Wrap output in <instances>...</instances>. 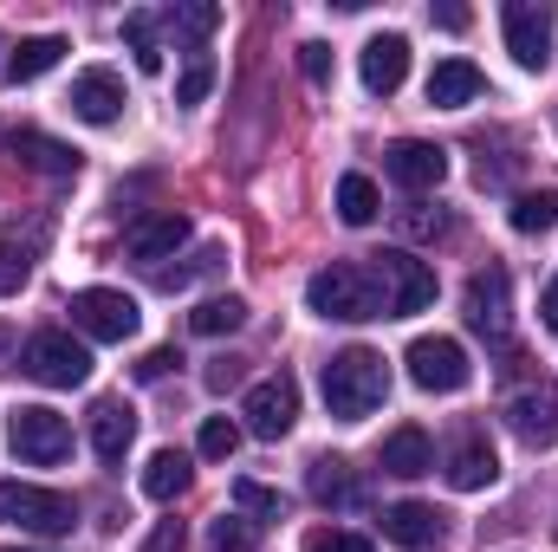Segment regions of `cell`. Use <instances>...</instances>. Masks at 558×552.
Here are the masks:
<instances>
[{"label":"cell","instance_id":"obj_1","mask_svg":"<svg viewBox=\"0 0 558 552\" xmlns=\"http://www.w3.org/2000/svg\"><path fill=\"white\" fill-rule=\"evenodd\" d=\"M384 397H390V371H384V358L371 345H351V351H338L325 364V410L338 422H364Z\"/></svg>","mask_w":558,"mask_h":552},{"label":"cell","instance_id":"obj_2","mask_svg":"<svg viewBox=\"0 0 558 552\" xmlns=\"http://www.w3.org/2000/svg\"><path fill=\"white\" fill-rule=\"evenodd\" d=\"M305 305H312L318 319H344V325L384 319V292H377L371 267H357V261H331V267H318L312 286H305Z\"/></svg>","mask_w":558,"mask_h":552},{"label":"cell","instance_id":"obj_3","mask_svg":"<svg viewBox=\"0 0 558 552\" xmlns=\"http://www.w3.org/2000/svg\"><path fill=\"white\" fill-rule=\"evenodd\" d=\"M371 279H377V292H384V319H410L422 305H435V267L416 261L410 248L371 254Z\"/></svg>","mask_w":558,"mask_h":552},{"label":"cell","instance_id":"obj_4","mask_svg":"<svg viewBox=\"0 0 558 552\" xmlns=\"http://www.w3.org/2000/svg\"><path fill=\"white\" fill-rule=\"evenodd\" d=\"M0 520L20 527V533L59 540V533H72L78 507H72L59 488H39V481H0Z\"/></svg>","mask_w":558,"mask_h":552},{"label":"cell","instance_id":"obj_5","mask_svg":"<svg viewBox=\"0 0 558 552\" xmlns=\"http://www.w3.org/2000/svg\"><path fill=\"white\" fill-rule=\"evenodd\" d=\"M20 371L46 391H78L92 377V351L72 338V332H33L26 351H20Z\"/></svg>","mask_w":558,"mask_h":552},{"label":"cell","instance_id":"obj_6","mask_svg":"<svg viewBox=\"0 0 558 552\" xmlns=\"http://www.w3.org/2000/svg\"><path fill=\"white\" fill-rule=\"evenodd\" d=\"M7 442H13L20 461L52 468V461L72 455V422H65L59 410H46V404H20V410L7 416Z\"/></svg>","mask_w":558,"mask_h":552},{"label":"cell","instance_id":"obj_7","mask_svg":"<svg viewBox=\"0 0 558 552\" xmlns=\"http://www.w3.org/2000/svg\"><path fill=\"white\" fill-rule=\"evenodd\" d=\"M137 299L131 292H118V286H85V292H72V325L85 332V338H98V345H124L131 332H137Z\"/></svg>","mask_w":558,"mask_h":552},{"label":"cell","instance_id":"obj_8","mask_svg":"<svg viewBox=\"0 0 558 552\" xmlns=\"http://www.w3.org/2000/svg\"><path fill=\"white\" fill-rule=\"evenodd\" d=\"M403 364H410L416 391H435V397H454V391H468V377H474L461 338H441V332H435V338H416V345L403 351Z\"/></svg>","mask_w":558,"mask_h":552},{"label":"cell","instance_id":"obj_9","mask_svg":"<svg viewBox=\"0 0 558 552\" xmlns=\"http://www.w3.org/2000/svg\"><path fill=\"white\" fill-rule=\"evenodd\" d=\"M468 325L474 332H487V338H507L513 332V279L507 267H481V274L468 279Z\"/></svg>","mask_w":558,"mask_h":552},{"label":"cell","instance_id":"obj_10","mask_svg":"<svg viewBox=\"0 0 558 552\" xmlns=\"http://www.w3.org/2000/svg\"><path fill=\"white\" fill-rule=\"evenodd\" d=\"M500 26H507V52H513L526 72H546V59H553V7L513 0V7L500 13Z\"/></svg>","mask_w":558,"mask_h":552},{"label":"cell","instance_id":"obj_11","mask_svg":"<svg viewBox=\"0 0 558 552\" xmlns=\"http://www.w3.org/2000/svg\"><path fill=\"white\" fill-rule=\"evenodd\" d=\"M241 416H247V429L260 435V442H279L292 422H299V384L279 371V377H267V384H254L247 391V404H241Z\"/></svg>","mask_w":558,"mask_h":552},{"label":"cell","instance_id":"obj_12","mask_svg":"<svg viewBox=\"0 0 558 552\" xmlns=\"http://www.w3.org/2000/svg\"><path fill=\"white\" fill-rule=\"evenodd\" d=\"M384 169H390L397 189L422 195V189H441V176H448V149H441V143H422V137H403V143L384 149Z\"/></svg>","mask_w":558,"mask_h":552},{"label":"cell","instance_id":"obj_13","mask_svg":"<svg viewBox=\"0 0 558 552\" xmlns=\"http://www.w3.org/2000/svg\"><path fill=\"white\" fill-rule=\"evenodd\" d=\"M72 111L85 118V124H118L124 118V79L111 72V65H92V72H78L72 79Z\"/></svg>","mask_w":558,"mask_h":552},{"label":"cell","instance_id":"obj_14","mask_svg":"<svg viewBox=\"0 0 558 552\" xmlns=\"http://www.w3.org/2000/svg\"><path fill=\"white\" fill-rule=\"evenodd\" d=\"M507 422H513V435H520L526 448H558V391L553 384L520 391V397L507 404Z\"/></svg>","mask_w":558,"mask_h":552},{"label":"cell","instance_id":"obj_15","mask_svg":"<svg viewBox=\"0 0 558 552\" xmlns=\"http://www.w3.org/2000/svg\"><path fill=\"white\" fill-rule=\"evenodd\" d=\"M0 143H7V149L26 163V169H39V176H78V163H85L72 143L46 137V131H33V124H13V131H7Z\"/></svg>","mask_w":558,"mask_h":552},{"label":"cell","instance_id":"obj_16","mask_svg":"<svg viewBox=\"0 0 558 552\" xmlns=\"http://www.w3.org/2000/svg\"><path fill=\"white\" fill-rule=\"evenodd\" d=\"M131 442H137V410L124 397H98L92 404V448H98V461L118 468L131 455Z\"/></svg>","mask_w":558,"mask_h":552},{"label":"cell","instance_id":"obj_17","mask_svg":"<svg viewBox=\"0 0 558 552\" xmlns=\"http://www.w3.org/2000/svg\"><path fill=\"white\" fill-rule=\"evenodd\" d=\"M403 79H410V39L403 33H377L364 46V92L390 98V92H403Z\"/></svg>","mask_w":558,"mask_h":552},{"label":"cell","instance_id":"obj_18","mask_svg":"<svg viewBox=\"0 0 558 552\" xmlns=\"http://www.w3.org/2000/svg\"><path fill=\"white\" fill-rule=\"evenodd\" d=\"M182 241H189V215H175V208L143 215L137 228H131V261L162 267V261H175V248H182Z\"/></svg>","mask_w":558,"mask_h":552},{"label":"cell","instance_id":"obj_19","mask_svg":"<svg viewBox=\"0 0 558 552\" xmlns=\"http://www.w3.org/2000/svg\"><path fill=\"white\" fill-rule=\"evenodd\" d=\"M384 540H397L403 552H435L441 547V514L428 501H397V507H384Z\"/></svg>","mask_w":558,"mask_h":552},{"label":"cell","instance_id":"obj_20","mask_svg":"<svg viewBox=\"0 0 558 552\" xmlns=\"http://www.w3.org/2000/svg\"><path fill=\"white\" fill-rule=\"evenodd\" d=\"M487 92V72L474 65V59H441L435 72H428V105L435 111H461V105H474Z\"/></svg>","mask_w":558,"mask_h":552},{"label":"cell","instance_id":"obj_21","mask_svg":"<svg viewBox=\"0 0 558 552\" xmlns=\"http://www.w3.org/2000/svg\"><path fill=\"white\" fill-rule=\"evenodd\" d=\"M305 488H312V501H318V507H364V481L351 475V461H344V455H318V461H312V475H305Z\"/></svg>","mask_w":558,"mask_h":552},{"label":"cell","instance_id":"obj_22","mask_svg":"<svg viewBox=\"0 0 558 552\" xmlns=\"http://www.w3.org/2000/svg\"><path fill=\"white\" fill-rule=\"evenodd\" d=\"M384 475H403V481H416V475H428L435 468V442H428V429H416V422H403V429H390L384 435Z\"/></svg>","mask_w":558,"mask_h":552},{"label":"cell","instance_id":"obj_23","mask_svg":"<svg viewBox=\"0 0 558 552\" xmlns=\"http://www.w3.org/2000/svg\"><path fill=\"white\" fill-rule=\"evenodd\" d=\"M494 475H500V461H494L487 435H461V448L448 455V481L461 494H474V488H494Z\"/></svg>","mask_w":558,"mask_h":552},{"label":"cell","instance_id":"obj_24","mask_svg":"<svg viewBox=\"0 0 558 552\" xmlns=\"http://www.w3.org/2000/svg\"><path fill=\"white\" fill-rule=\"evenodd\" d=\"M189 475H195V468H189V455H182V448H156V455L143 461V494H149L156 507H169V501L189 488Z\"/></svg>","mask_w":558,"mask_h":552},{"label":"cell","instance_id":"obj_25","mask_svg":"<svg viewBox=\"0 0 558 552\" xmlns=\"http://www.w3.org/2000/svg\"><path fill=\"white\" fill-rule=\"evenodd\" d=\"M65 59V39H52V33H39V39H20L13 46V59H7V72H13V85H26V79H39V72H52Z\"/></svg>","mask_w":558,"mask_h":552},{"label":"cell","instance_id":"obj_26","mask_svg":"<svg viewBox=\"0 0 558 552\" xmlns=\"http://www.w3.org/2000/svg\"><path fill=\"white\" fill-rule=\"evenodd\" d=\"M247 325V305L228 292V299H202L195 312H189V332H202V338H221V332H241Z\"/></svg>","mask_w":558,"mask_h":552},{"label":"cell","instance_id":"obj_27","mask_svg":"<svg viewBox=\"0 0 558 552\" xmlns=\"http://www.w3.org/2000/svg\"><path fill=\"white\" fill-rule=\"evenodd\" d=\"M507 221H513L520 235H546V228L558 221V195H553V189H526V195H513Z\"/></svg>","mask_w":558,"mask_h":552},{"label":"cell","instance_id":"obj_28","mask_svg":"<svg viewBox=\"0 0 558 552\" xmlns=\"http://www.w3.org/2000/svg\"><path fill=\"white\" fill-rule=\"evenodd\" d=\"M377 208H384V195H377V182H371V176H344V182H338V215H344L351 228L377 221Z\"/></svg>","mask_w":558,"mask_h":552},{"label":"cell","instance_id":"obj_29","mask_svg":"<svg viewBox=\"0 0 558 552\" xmlns=\"http://www.w3.org/2000/svg\"><path fill=\"white\" fill-rule=\"evenodd\" d=\"M124 39H131V52H137V72H149V79H156V72H162V46H156V20H149V13H131V20H124Z\"/></svg>","mask_w":558,"mask_h":552},{"label":"cell","instance_id":"obj_30","mask_svg":"<svg viewBox=\"0 0 558 552\" xmlns=\"http://www.w3.org/2000/svg\"><path fill=\"white\" fill-rule=\"evenodd\" d=\"M234 507L241 514H260V520H286V494L267 481H234Z\"/></svg>","mask_w":558,"mask_h":552},{"label":"cell","instance_id":"obj_31","mask_svg":"<svg viewBox=\"0 0 558 552\" xmlns=\"http://www.w3.org/2000/svg\"><path fill=\"white\" fill-rule=\"evenodd\" d=\"M208 85H215V59H208V52H189L182 79H175V105H202Z\"/></svg>","mask_w":558,"mask_h":552},{"label":"cell","instance_id":"obj_32","mask_svg":"<svg viewBox=\"0 0 558 552\" xmlns=\"http://www.w3.org/2000/svg\"><path fill=\"white\" fill-rule=\"evenodd\" d=\"M195 448H202L208 461H228V455L241 448V422H228V416H208V422H202V442H195Z\"/></svg>","mask_w":558,"mask_h":552},{"label":"cell","instance_id":"obj_33","mask_svg":"<svg viewBox=\"0 0 558 552\" xmlns=\"http://www.w3.org/2000/svg\"><path fill=\"white\" fill-rule=\"evenodd\" d=\"M208 552H254V527H247L241 514H221V520L208 527Z\"/></svg>","mask_w":558,"mask_h":552},{"label":"cell","instance_id":"obj_34","mask_svg":"<svg viewBox=\"0 0 558 552\" xmlns=\"http://www.w3.org/2000/svg\"><path fill=\"white\" fill-rule=\"evenodd\" d=\"M26 274H33V254H26L20 241H0V299H7V292H20Z\"/></svg>","mask_w":558,"mask_h":552},{"label":"cell","instance_id":"obj_35","mask_svg":"<svg viewBox=\"0 0 558 552\" xmlns=\"http://www.w3.org/2000/svg\"><path fill=\"white\" fill-rule=\"evenodd\" d=\"M169 26L189 33V39H208L221 26V7H169Z\"/></svg>","mask_w":558,"mask_h":552},{"label":"cell","instance_id":"obj_36","mask_svg":"<svg viewBox=\"0 0 558 552\" xmlns=\"http://www.w3.org/2000/svg\"><path fill=\"white\" fill-rule=\"evenodd\" d=\"M305 552H377L364 533H344V527H318L312 540H305Z\"/></svg>","mask_w":558,"mask_h":552},{"label":"cell","instance_id":"obj_37","mask_svg":"<svg viewBox=\"0 0 558 552\" xmlns=\"http://www.w3.org/2000/svg\"><path fill=\"white\" fill-rule=\"evenodd\" d=\"M403 235H410V241H435V235H448V215H441V208H435V215H428V208H410V215H403Z\"/></svg>","mask_w":558,"mask_h":552},{"label":"cell","instance_id":"obj_38","mask_svg":"<svg viewBox=\"0 0 558 552\" xmlns=\"http://www.w3.org/2000/svg\"><path fill=\"white\" fill-rule=\"evenodd\" d=\"M299 65H305V79H312V85H331V46H318V39H312V46H299Z\"/></svg>","mask_w":558,"mask_h":552},{"label":"cell","instance_id":"obj_39","mask_svg":"<svg viewBox=\"0 0 558 552\" xmlns=\"http://www.w3.org/2000/svg\"><path fill=\"white\" fill-rule=\"evenodd\" d=\"M175 364H182V358H175L169 345H156V351H149V358H143V364H137V377H143V384H156V377H169Z\"/></svg>","mask_w":558,"mask_h":552},{"label":"cell","instance_id":"obj_40","mask_svg":"<svg viewBox=\"0 0 558 552\" xmlns=\"http://www.w3.org/2000/svg\"><path fill=\"white\" fill-rule=\"evenodd\" d=\"M241 384V358H215L208 364V391H234Z\"/></svg>","mask_w":558,"mask_h":552},{"label":"cell","instance_id":"obj_41","mask_svg":"<svg viewBox=\"0 0 558 552\" xmlns=\"http://www.w3.org/2000/svg\"><path fill=\"white\" fill-rule=\"evenodd\" d=\"M468 20H474V13H468V7H454V0H448V7H435V26H448V33H468Z\"/></svg>","mask_w":558,"mask_h":552},{"label":"cell","instance_id":"obj_42","mask_svg":"<svg viewBox=\"0 0 558 552\" xmlns=\"http://www.w3.org/2000/svg\"><path fill=\"white\" fill-rule=\"evenodd\" d=\"M143 552H182V533H175V527H162V533H156Z\"/></svg>","mask_w":558,"mask_h":552},{"label":"cell","instance_id":"obj_43","mask_svg":"<svg viewBox=\"0 0 558 552\" xmlns=\"http://www.w3.org/2000/svg\"><path fill=\"white\" fill-rule=\"evenodd\" d=\"M546 325H553V332H558V279H553V286H546Z\"/></svg>","mask_w":558,"mask_h":552},{"label":"cell","instance_id":"obj_44","mask_svg":"<svg viewBox=\"0 0 558 552\" xmlns=\"http://www.w3.org/2000/svg\"><path fill=\"white\" fill-rule=\"evenodd\" d=\"M0 351H7V325H0ZM0 371H7V364H0Z\"/></svg>","mask_w":558,"mask_h":552},{"label":"cell","instance_id":"obj_45","mask_svg":"<svg viewBox=\"0 0 558 552\" xmlns=\"http://www.w3.org/2000/svg\"><path fill=\"white\" fill-rule=\"evenodd\" d=\"M7 552H33V547H7Z\"/></svg>","mask_w":558,"mask_h":552}]
</instances>
